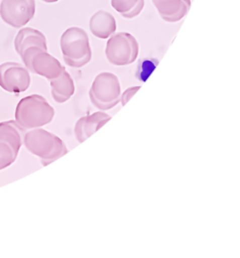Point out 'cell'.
I'll list each match as a JSON object with an SVG mask.
<instances>
[{"mask_svg":"<svg viewBox=\"0 0 240 258\" xmlns=\"http://www.w3.org/2000/svg\"><path fill=\"white\" fill-rule=\"evenodd\" d=\"M160 17L168 23L182 20L190 11L191 0H152Z\"/></svg>","mask_w":240,"mask_h":258,"instance_id":"9","label":"cell"},{"mask_svg":"<svg viewBox=\"0 0 240 258\" xmlns=\"http://www.w3.org/2000/svg\"><path fill=\"white\" fill-rule=\"evenodd\" d=\"M89 28L93 36L102 40H106L115 34L117 22L111 13L99 10L90 18Z\"/></svg>","mask_w":240,"mask_h":258,"instance_id":"11","label":"cell"},{"mask_svg":"<svg viewBox=\"0 0 240 258\" xmlns=\"http://www.w3.org/2000/svg\"><path fill=\"white\" fill-rule=\"evenodd\" d=\"M35 13V0H2L0 4V17L13 28L25 26Z\"/></svg>","mask_w":240,"mask_h":258,"instance_id":"7","label":"cell"},{"mask_svg":"<svg viewBox=\"0 0 240 258\" xmlns=\"http://www.w3.org/2000/svg\"><path fill=\"white\" fill-rule=\"evenodd\" d=\"M26 131L16 122L7 120L0 123V140L10 145L19 154L24 145V137Z\"/></svg>","mask_w":240,"mask_h":258,"instance_id":"14","label":"cell"},{"mask_svg":"<svg viewBox=\"0 0 240 258\" xmlns=\"http://www.w3.org/2000/svg\"><path fill=\"white\" fill-rule=\"evenodd\" d=\"M31 47H40L47 51V42L43 33L34 28L20 30L15 40V49L19 55Z\"/></svg>","mask_w":240,"mask_h":258,"instance_id":"12","label":"cell"},{"mask_svg":"<svg viewBox=\"0 0 240 258\" xmlns=\"http://www.w3.org/2000/svg\"><path fill=\"white\" fill-rule=\"evenodd\" d=\"M158 61L154 58H145L140 60L138 66H137V78L139 81L145 82L147 81L151 74L154 72Z\"/></svg>","mask_w":240,"mask_h":258,"instance_id":"17","label":"cell"},{"mask_svg":"<svg viewBox=\"0 0 240 258\" xmlns=\"http://www.w3.org/2000/svg\"><path fill=\"white\" fill-rule=\"evenodd\" d=\"M92 104L98 109L107 111L121 102L122 87L114 74L102 72L95 78L89 92Z\"/></svg>","mask_w":240,"mask_h":258,"instance_id":"4","label":"cell"},{"mask_svg":"<svg viewBox=\"0 0 240 258\" xmlns=\"http://www.w3.org/2000/svg\"><path fill=\"white\" fill-rule=\"evenodd\" d=\"M55 109L40 95L33 94L19 101L15 112L16 122L25 130L40 128L53 120Z\"/></svg>","mask_w":240,"mask_h":258,"instance_id":"2","label":"cell"},{"mask_svg":"<svg viewBox=\"0 0 240 258\" xmlns=\"http://www.w3.org/2000/svg\"><path fill=\"white\" fill-rule=\"evenodd\" d=\"M140 52L137 39L128 32H119L108 38L105 46V56L114 66H128L135 62Z\"/></svg>","mask_w":240,"mask_h":258,"instance_id":"5","label":"cell"},{"mask_svg":"<svg viewBox=\"0 0 240 258\" xmlns=\"http://www.w3.org/2000/svg\"><path fill=\"white\" fill-rule=\"evenodd\" d=\"M63 59L69 67L81 69L92 59L88 34L84 29L72 27L66 30L60 39Z\"/></svg>","mask_w":240,"mask_h":258,"instance_id":"3","label":"cell"},{"mask_svg":"<svg viewBox=\"0 0 240 258\" xmlns=\"http://www.w3.org/2000/svg\"><path fill=\"white\" fill-rule=\"evenodd\" d=\"M18 155L10 145L0 140V170L10 167L17 159Z\"/></svg>","mask_w":240,"mask_h":258,"instance_id":"16","label":"cell"},{"mask_svg":"<svg viewBox=\"0 0 240 258\" xmlns=\"http://www.w3.org/2000/svg\"><path fill=\"white\" fill-rule=\"evenodd\" d=\"M140 88H141V87L138 86V87H132L127 89V90L122 93V96H121V102H122V105L125 106V105L129 102L130 99L138 92V90H140Z\"/></svg>","mask_w":240,"mask_h":258,"instance_id":"18","label":"cell"},{"mask_svg":"<svg viewBox=\"0 0 240 258\" xmlns=\"http://www.w3.org/2000/svg\"><path fill=\"white\" fill-rule=\"evenodd\" d=\"M43 2L47 3V4H53V3L58 2L59 0H41Z\"/></svg>","mask_w":240,"mask_h":258,"instance_id":"19","label":"cell"},{"mask_svg":"<svg viewBox=\"0 0 240 258\" xmlns=\"http://www.w3.org/2000/svg\"><path fill=\"white\" fill-rule=\"evenodd\" d=\"M31 75L26 68L16 62L0 66V87L10 93H22L31 85Z\"/></svg>","mask_w":240,"mask_h":258,"instance_id":"8","label":"cell"},{"mask_svg":"<svg viewBox=\"0 0 240 258\" xmlns=\"http://www.w3.org/2000/svg\"><path fill=\"white\" fill-rule=\"evenodd\" d=\"M111 119V116L103 111H97L90 115L81 117L75 126L77 140L80 143H84Z\"/></svg>","mask_w":240,"mask_h":258,"instance_id":"10","label":"cell"},{"mask_svg":"<svg viewBox=\"0 0 240 258\" xmlns=\"http://www.w3.org/2000/svg\"><path fill=\"white\" fill-rule=\"evenodd\" d=\"M24 146L28 152L40 158L43 166H47L69 152L64 142L52 133L43 128L26 131Z\"/></svg>","mask_w":240,"mask_h":258,"instance_id":"1","label":"cell"},{"mask_svg":"<svg viewBox=\"0 0 240 258\" xmlns=\"http://www.w3.org/2000/svg\"><path fill=\"white\" fill-rule=\"evenodd\" d=\"M49 81L52 99L57 103H65L75 94V83L66 69L59 76Z\"/></svg>","mask_w":240,"mask_h":258,"instance_id":"13","label":"cell"},{"mask_svg":"<svg viewBox=\"0 0 240 258\" xmlns=\"http://www.w3.org/2000/svg\"><path fill=\"white\" fill-rule=\"evenodd\" d=\"M111 5L122 17L133 19L143 11L145 0H111Z\"/></svg>","mask_w":240,"mask_h":258,"instance_id":"15","label":"cell"},{"mask_svg":"<svg viewBox=\"0 0 240 258\" xmlns=\"http://www.w3.org/2000/svg\"><path fill=\"white\" fill-rule=\"evenodd\" d=\"M21 58L28 70L49 81L59 76L66 69L55 57L40 47L28 48Z\"/></svg>","mask_w":240,"mask_h":258,"instance_id":"6","label":"cell"}]
</instances>
